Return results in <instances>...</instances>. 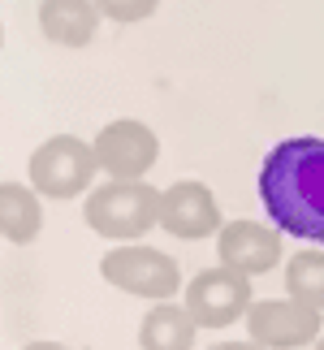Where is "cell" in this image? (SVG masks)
<instances>
[{
	"mask_svg": "<svg viewBox=\"0 0 324 350\" xmlns=\"http://www.w3.org/2000/svg\"><path fill=\"white\" fill-rule=\"evenodd\" d=\"M260 199L277 230L324 247V139L316 134L281 139L264 156Z\"/></svg>",
	"mask_w": 324,
	"mask_h": 350,
	"instance_id": "obj_1",
	"label": "cell"
},
{
	"mask_svg": "<svg viewBox=\"0 0 324 350\" xmlns=\"http://www.w3.org/2000/svg\"><path fill=\"white\" fill-rule=\"evenodd\" d=\"M160 204L165 195L156 186H147L143 178H113L96 186V195L87 199L83 208V221L96 230L100 238H113V242H139L152 225H160Z\"/></svg>",
	"mask_w": 324,
	"mask_h": 350,
	"instance_id": "obj_2",
	"label": "cell"
},
{
	"mask_svg": "<svg viewBox=\"0 0 324 350\" xmlns=\"http://www.w3.org/2000/svg\"><path fill=\"white\" fill-rule=\"evenodd\" d=\"M96 147L74 139V134H57V139L39 143L31 156V186L48 199H78L96 182Z\"/></svg>",
	"mask_w": 324,
	"mask_h": 350,
	"instance_id": "obj_3",
	"label": "cell"
},
{
	"mask_svg": "<svg viewBox=\"0 0 324 350\" xmlns=\"http://www.w3.org/2000/svg\"><path fill=\"white\" fill-rule=\"evenodd\" d=\"M108 286L134 294V299H173L182 286V268L173 255L156 247H113L100 260Z\"/></svg>",
	"mask_w": 324,
	"mask_h": 350,
	"instance_id": "obj_4",
	"label": "cell"
},
{
	"mask_svg": "<svg viewBox=\"0 0 324 350\" xmlns=\"http://www.w3.org/2000/svg\"><path fill=\"white\" fill-rule=\"evenodd\" d=\"M186 307L195 312L199 329H229L238 316L251 312V273L238 268H204L191 286H186Z\"/></svg>",
	"mask_w": 324,
	"mask_h": 350,
	"instance_id": "obj_5",
	"label": "cell"
},
{
	"mask_svg": "<svg viewBox=\"0 0 324 350\" xmlns=\"http://www.w3.org/2000/svg\"><path fill=\"white\" fill-rule=\"evenodd\" d=\"M96 160L108 178H143L147 169L160 160V139L152 134V126L134 117H121V121H108V126L96 134Z\"/></svg>",
	"mask_w": 324,
	"mask_h": 350,
	"instance_id": "obj_6",
	"label": "cell"
},
{
	"mask_svg": "<svg viewBox=\"0 0 324 350\" xmlns=\"http://www.w3.org/2000/svg\"><path fill=\"white\" fill-rule=\"evenodd\" d=\"M247 333L255 346H307L320 338V307H307L299 299L251 303Z\"/></svg>",
	"mask_w": 324,
	"mask_h": 350,
	"instance_id": "obj_7",
	"label": "cell"
},
{
	"mask_svg": "<svg viewBox=\"0 0 324 350\" xmlns=\"http://www.w3.org/2000/svg\"><path fill=\"white\" fill-rule=\"evenodd\" d=\"M160 225L173 238H208L221 234V208H216V195L204 182H173L165 191V204H160Z\"/></svg>",
	"mask_w": 324,
	"mask_h": 350,
	"instance_id": "obj_8",
	"label": "cell"
},
{
	"mask_svg": "<svg viewBox=\"0 0 324 350\" xmlns=\"http://www.w3.org/2000/svg\"><path fill=\"white\" fill-rule=\"evenodd\" d=\"M216 255H221V264L238 268V273L260 277L281 264V238L260 221H234V225H221V234H216Z\"/></svg>",
	"mask_w": 324,
	"mask_h": 350,
	"instance_id": "obj_9",
	"label": "cell"
},
{
	"mask_svg": "<svg viewBox=\"0 0 324 350\" xmlns=\"http://www.w3.org/2000/svg\"><path fill=\"white\" fill-rule=\"evenodd\" d=\"M100 5L96 0H44L39 5V31L61 48H87L100 31Z\"/></svg>",
	"mask_w": 324,
	"mask_h": 350,
	"instance_id": "obj_10",
	"label": "cell"
},
{
	"mask_svg": "<svg viewBox=\"0 0 324 350\" xmlns=\"http://www.w3.org/2000/svg\"><path fill=\"white\" fill-rule=\"evenodd\" d=\"M195 333H199V320H195L191 307L156 299V307L139 325V346H147V350H186V346H195Z\"/></svg>",
	"mask_w": 324,
	"mask_h": 350,
	"instance_id": "obj_11",
	"label": "cell"
},
{
	"mask_svg": "<svg viewBox=\"0 0 324 350\" xmlns=\"http://www.w3.org/2000/svg\"><path fill=\"white\" fill-rule=\"evenodd\" d=\"M0 230H5V242H13V247H26V242L39 238L44 208H39L35 186H22V182L0 186Z\"/></svg>",
	"mask_w": 324,
	"mask_h": 350,
	"instance_id": "obj_12",
	"label": "cell"
},
{
	"mask_svg": "<svg viewBox=\"0 0 324 350\" xmlns=\"http://www.w3.org/2000/svg\"><path fill=\"white\" fill-rule=\"evenodd\" d=\"M286 294L299 299L307 307H320L324 312V251H299L294 260L286 264Z\"/></svg>",
	"mask_w": 324,
	"mask_h": 350,
	"instance_id": "obj_13",
	"label": "cell"
},
{
	"mask_svg": "<svg viewBox=\"0 0 324 350\" xmlns=\"http://www.w3.org/2000/svg\"><path fill=\"white\" fill-rule=\"evenodd\" d=\"M96 5H100L104 18H113V22L126 26V22H143V18H152L160 0H96Z\"/></svg>",
	"mask_w": 324,
	"mask_h": 350,
	"instance_id": "obj_14",
	"label": "cell"
},
{
	"mask_svg": "<svg viewBox=\"0 0 324 350\" xmlns=\"http://www.w3.org/2000/svg\"><path fill=\"white\" fill-rule=\"evenodd\" d=\"M320 346H324V342H320Z\"/></svg>",
	"mask_w": 324,
	"mask_h": 350,
	"instance_id": "obj_15",
	"label": "cell"
}]
</instances>
